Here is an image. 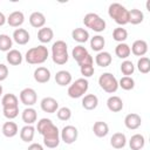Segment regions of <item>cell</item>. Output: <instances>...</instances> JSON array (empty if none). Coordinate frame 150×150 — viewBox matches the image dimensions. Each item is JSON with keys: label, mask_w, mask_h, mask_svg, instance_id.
<instances>
[{"label": "cell", "mask_w": 150, "mask_h": 150, "mask_svg": "<svg viewBox=\"0 0 150 150\" xmlns=\"http://www.w3.org/2000/svg\"><path fill=\"white\" fill-rule=\"evenodd\" d=\"M71 38H73V40H75L79 43H84V42H87L89 40V33H88V30L86 28L77 27V28L73 29Z\"/></svg>", "instance_id": "f1b7e54d"}, {"label": "cell", "mask_w": 150, "mask_h": 150, "mask_svg": "<svg viewBox=\"0 0 150 150\" xmlns=\"http://www.w3.org/2000/svg\"><path fill=\"white\" fill-rule=\"evenodd\" d=\"M83 23L87 28H90L91 30H94L96 33L103 32L107 27L105 21L96 13H87L83 18Z\"/></svg>", "instance_id": "52a82bcc"}, {"label": "cell", "mask_w": 150, "mask_h": 150, "mask_svg": "<svg viewBox=\"0 0 150 150\" xmlns=\"http://www.w3.org/2000/svg\"><path fill=\"white\" fill-rule=\"evenodd\" d=\"M19 98L26 107H33L38 101V94L33 88H25L20 91Z\"/></svg>", "instance_id": "8fae6325"}, {"label": "cell", "mask_w": 150, "mask_h": 150, "mask_svg": "<svg viewBox=\"0 0 150 150\" xmlns=\"http://www.w3.org/2000/svg\"><path fill=\"white\" fill-rule=\"evenodd\" d=\"M137 69L142 74H148L150 71V59L146 56H142L137 61Z\"/></svg>", "instance_id": "8d00e7d4"}, {"label": "cell", "mask_w": 150, "mask_h": 150, "mask_svg": "<svg viewBox=\"0 0 150 150\" xmlns=\"http://www.w3.org/2000/svg\"><path fill=\"white\" fill-rule=\"evenodd\" d=\"M29 23H30L32 27L40 29V28L45 27L46 16H45L43 13H41V12H33V13L29 15Z\"/></svg>", "instance_id": "ffe728a7"}, {"label": "cell", "mask_w": 150, "mask_h": 150, "mask_svg": "<svg viewBox=\"0 0 150 150\" xmlns=\"http://www.w3.org/2000/svg\"><path fill=\"white\" fill-rule=\"evenodd\" d=\"M71 80H73L71 74L68 70H59L55 74V82L61 87L69 86L71 83Z\"/></svg>", "instance_id": "603a6c76"}, {"label": "cell", "mask_w": 150, "mask_h": 150, "mask_svg": "<svg viewBox=\"0 0 150 150\" xmlns=\"http://www.w3.org/2000/svg\"><path fill=\"white\" fill-rule=\"evenodd\" d=\"M56 116H57V118L60 121H68L71 117V110L68 107L59 108L57 111H56Z\"/></svg>", "instance_id": "ab89813d"}, {"label": "cell", "mask_w": 150, "mask_h": 150, "mask_svg": "<svg viewBox=\"0 0 150 150\" xmlns=\"http://www.w3.org/2000/svg\"><path fill=\"white\" fill-rule=\"evenodd\" d=\"M23 22H25V15L21 11H14L7 18V23L11 27H20Z\"/></svg>", "instance_id": "e0dca14e"}, {"label": "cell", "mask_w": 150, "mask_h": 150, "mask_svg": "<svg viewBox=\"0 0 150 150\" xmlns=\"http://www.w3.org/2000/svg\"><path fill=\"white\" fill-rule=\"evenodd\" d=\"M38 132L43 137V144L49 149H55L60 144V130L50 118H41L36 125Z\"/></svg>", "instance_id": "6da1fadb"}, {"label": "cell", "mask_w": 150, "mask_h": 150, "mask_svg": "<svg viewBox=\"0 0 150 150\" xmlns=\"http://www.w3.org/2000/svg\"><path fill=\"white\" fill-rule=\"evenodd\" d=\"M34 135H35V128L33 125L26 124L20 130V138H21V141H23L26 143L32 142L33 138H34Z\"/></svg>", "instance_id": "1f68e13d"}, {"label": "cell", "mask_w": 150, "mask_h": 150, "mask_svg": "<svg viewBox=\"0 0 150 150\" xmlns=\"http://www.w3.org/2000/svg\"><path fill=\"white\" fill-rule=\"evenodd\" d=\"M69 59L67 43L62 40H57L52 45V60L56 64H64Z\"/></svg>", "instance_id": "5b68a950"}, {"label": "cell", "mask_w": 150, "mask_h": 150, "mask_svg": "<svg viewBox=\"0 0 150 150\" xmlns=\"http://www.w3.org/2000/svg\"><path fill=\"white\" fill-rule=\"evenodd\" d=\"M19 129H18V125L15 122L13 121H7L2 124V128H1V132L4 134L5 137H8V138H12L14 136H16Z\"/></svg>", "instance_id": "cb8c5ba5"}, {"label": "cell", "mask_w": 150, "mask_h": 150, "mask_svg": "<svg viewBox=\"0 0 150 150\" xmlns=\"http://www.w3.org/2000/svg\"><path fill=\"white\" fill-rule=\"evenodd\" d=\"M71 56L73 59L77 62V64L80 67H83V66H89V64H93L94 63V59L93 56L88 53L87 48L79 45V46H75L73 48V52H71Z\"/></svg>", "instance_id": "9c48e42d"}, {"label": "cell", "mask_w": 150, "mask_h": 150, "mask_svg": "<svg viewBox=\"0 0 150 150\" xmlns=\"http://www.w3.org/2000/svg\"><path fill=\"white\" fill-rule=\"evenodd\" d=\"M13 47V39L7 34H0V50L9 52Z\"/></svg>", "instance_id": "e575fe53"}, {"label": "cell", "mask_w": 150, "mask_h": 150, "mask_svg": "<svg viewBox=\"0 0 150 150\" xmlns=\"http://www.w3.org/2000/svg\"><path fill=\"white\" fill-rule=\"evenodd\" d=\"M81 103L86 110H94L98 105V97L95 94H87L83 96Z\"/></svg>", "instance_id": "d6986e66"}, {"label": "cell", "mask_w": 150, "mask_h": 150, "mask_svg": "<svg viewBox=\"0 0 150 150\" xmlns=\"http://www.w3.org/2000/svg\"><path fill=\"white\" fill-rule=\"evenodd\" d=\"M48 56H49V53L47 47L43 45H39L27 50L25 55V60L29 64H41L47 61Z\"/></svg>", "instance_id": "3957f363"}, {"label": "cell", "mask_w": 150, "mask_h": 150, "mask_svg": "<svg viewBox=\"0 0 150 150\" xmlns=\"http://www.w3.org/2000/svg\"><path fill=\"white\" fill-rule=\"evenodd\" d=\"M40 107H41L42 111L48 112V114H54V112H56L57 109H59V102H57L54 97L47 96V97H43V98L41 100Z\"/></svg>", "instance_id": "7c38bea8"}, {"label": "cell", "mask_w": 150, "mask_h": 150, "mask_svg": "<svg viewBox=\"0 0 150 150\" xmlns=\"http://www.w3.org/2000/svg\"><path fill=\"white\" fill-rule=\"evenodd\" d=\"M112 61V57H111V54L109 52H98L97 55L95 56V62L98 67H102V68H105L108 66H110Z\"/></svg>", "instance_id": "7402d4cb"}, {"label": "cell", "mask_w": 150, "mask_h": 150, "mask_svg": "<svg viewBox=\"0 0 150 150\" xmlns=\"http://www.w3.org/2000/svg\"><path fill=\"white\" fill-rule=\"evenodd\" d=\"M128 13L129 11L118 2H112L108 7V15L117 23L120 27L128 23Z\"/></svg>", "instance_id": "277c9868"}, {"label": "cell", "mask_w": 150, "mask_h": 150, "mask_svg": "<svg viewBox=\"0 0 150 150\" xmlns=\"http://www.w3.org/2000/svg\"><path fill=\"white\" fill-rule=\"evenodd\" d=\"M105 46V40L102 35H94L90 39V48L95 52H102Z\"/></svg>", "instance_id": "d6a6232c"}, {"label": "cell", "mask_w": 150, "mask_h": 150, "mask_svg": "<svg viewBox=\"0 0 150 150\" xmlns=\"http://www.w3.org/2000/svg\"><path fill=\"white\" fill-rule=\"evenodd\" d=\"M33 76L38 83H47L50 80V70L46 67H38L34 70Z\"/></svg>", "instance_id": "2e32d148"}, {"label": "cell", "mask_w": 150, "mask_h": 150, "mask_svg": "<svg viewBox=\"0 0 150 150\" xmlns=\"http://www.w3.org/2000/svg\"><path fill=\"white\" fill-rule=\"evenodd\" d=\"M131 53L135 56H144L148 53V42L145 40H136L132 42L131 47H130Z\"/></svg>", "instance_id": "5bb4252c"}, {"label": "cell", "mask_w": 150, "mask_h": 150, "mask_svg": "<svg viewBox=\"0 0 150 150\" xmlns=\"http://www.w3.org/2000/svg\"><path fill=\"white\" fill-rule=\"evenodd\" d=\"M6 60L11 66H20L22 63L23 56L18 49H11L6 54Z\"/></svg>", "instance_id": "484cf974"}, {"label": "cell", "mask_w": 150, "mask_h": 150, "mask_svg": "<svg viewBox=\"0 0 150 150\" xmlns=\"http://www.w3.org/2000/svg\"><path fill=\"white\" fill-rule=\"evenodd\" d=\"M142 124V118L136 112H131V114H128L125 117H124V125L129 129V130H136L141 127Z\"/></svg>", "instance_id": "4fadbf2b"}, {"label": "cell", "mask_w": 150, "mask_h": 150, "mask_svg": "<svg viewBox=\"0 0 150 150\" xmlns=\"http://www.w3.org/2000/svg\"><path fill=\"white\" fill-rule=\"evenodd\" d=\"M54 38V32L50 27H42L38 32V40L41 43H48L53 40Z\"/></svg>", "instance_id": "4dcf8cb0"}, {"label": "cell", "mask_w": 150, "mask_h": 150, "mask_svg": "<svg viewBox=\"0 0 150 150\" xmlns=\"http://www.w3.org/2000/svg\"><path fill=\"white\" fill-rule=\"evenodd\" d=\"M107 107L111 112H118L123 109V101L120 96L112 95L107 100Z\"/></svg>", "instance_id": "44dd1931"}, {"label": "cell", "mask_w": 150, "mask_h": 150, "mask_svg": "<svg viewBox=\"0 0 150 150\" xmlns=\"http://www.w3.org/2000/svg\"><path fill=\"white\" fill-rule=\"evenodd\" d=\"M127 144V137L123 132H115L110 138V145L114 149H123Z\"/></svg>", "instance_id": "d4e9b609"}, {"label": "cell", "mask_w": 150, "mask_h": 150, "mask_svg": "<svg viewBox=\"0 0 150 150\" xmlns=\"http://www.w3.org/2000/svg\"><path fill=\"white\" fill-rule=\"evenodd\" d=\"M6 22H7V18L5 16V14L2 12H0V27L4 26Z\"/></svg>", "instance_id": "ee69618b"}, {"label": "cell", "mask_w": 150, "mask_h": 150, "mask_svg": "<svg viewBox=\"0 0 150 150\" xmlns=\"http://www.w3.org/2000/svg\"><path fill=\"white\" fill-rule=\"evenodd\" d=\"M8 76V68L4 63H0V82L5 81Z\"/></svg>", "instance_id": "b9f144b4"}, {"label": "cell", "mask_w": 150, "mask_h": 150, "mask_svg": "<svg viewBox=\"0 0 150 150\" xmlns=\"http://www.w3.org/2000/svg\"><path fill=\"white\" fill-rule=\"evenodd\" d=\"M145 145V138L141 134H135L129 139V146L131 150H142Z\"/></svg>", "instance_id": "83f0119b"}, {"label": "cell", "mask_w": 150, "mask_h": 150, "mask_svg": "<svg viewBox=\"0 0 150 150\" xmlns=\"http://www.w3.org/2000/svg\"><path fill=\"white\" fill-rule=\"evenodd\" d=\"M88 88H89L88 80L84 77H81V79H77L73 83L69 84L67 94L70 98H80L88 91Z\"/></svg>", "instance_id": "8992f818"}, {"label": "cell", "mask_w": 150, "mask_h": 150, "mask_svg": "<svg viewBox=\"0 0 150 150\" xmlns=\"http://www.w3.org/2000/svg\"><path fill=\"white\" fill-rule=\"evenodd\" d=\"M143 20H144V14L141 9L132 8V9L129 11V13H128V23L139 25L141 22H143Z\"/></svg>", "instance_id": "f546056e"}, {"label": "cell", "mask_w": 150, "mask_h": 150, "mask_svg": "<svg viewBox=\"0 0 150 150\" xmlns=\"http://www.w3.org/2000/svg\"><path fill=\"white\" fill-rule=\"evenodd\" d=\"M121 71L124 76H130L134 74L135 71V66L131 61L129 60H124L122 63H121Z\"/></svg>", "instance_id": "f35d334b"}, {"label": "cell", "mask_w": 150, "mask_h": 150, "mask_svg": "<svg viewBox=\"0 0 150 150\" xmlns=\"http://www.w3.org/2000/svg\"><path fill=\"white\" fill-rule=\"evenodd\" d=\"M1 105H2V112L8 121L15 118L19 115V98L12 94H5L1 97Z\"/></svg>", "instance_id": "7a4b0ae2"}, {"label": "cell", "mask_w": 150, "mask_h": 150, "mask_svg": "<svg viewBox=\"0 0 150 150\" xmlns=\"http://www.w3.org/2000/svg\"><path fill=\"white\" fill-rule=\"evenodd\" d=\"M93 131H94V135L98 138L105 137L109 134V125L103 121H97L93 125Z\"/></svg>", "instance_id": "4316f807"}, {"label": "cell", "mask_w": 150, "mask_h": 150, "mask_svg": "<svg viewBox=\"0 0 150 150\" xmlns=\"http://www.w3.org/2000/svg\"><path fill=\"white\" fill-rule=\"evenodd\" d=\"M77 136H79V130L74 125H66L60 131V138L66 144H73V143H75L76 139H77Z\"/></svg>", "instance_id": "30bf717a"}, {"label": "cell", "mask_w": 150, "mask_h": 150, "mask_svg": "<svg viewBox=\"0 0 150 150\" xmlns=\"http://www.w3.org/2000/svg\"><path fill=\"white\" fill-rule=\"evenodd\" d=\"M98 84L108 94H114L118 89V81L111 73H103L98 77Z\"/></svg>", "instance_id": "ba28073f"}, {"label": "cell", "mask_w": 150, "mask_h": 150, "mask_svg": "<svg viewBox=\"0 0 150 150\" xmlns=\"http://www.w3.org/2000/svg\"><path fill=\"white\" fill-rule=\"evenodd\" d=\"M27 150H45V149H43V146L40 143H32L27 148Z\"/></svg>", "instance_id": "7bdbcfd3"}, {"label": "cell", "mask_w": 150, "mask_h": 150, "mask_svg": "<svg viewBox=\"0 0 150 150\" xmlns=\"http://www.w3.org/2000/svg\"><path fill=\"white\" fill-rule=\"evenodd\" d=\"M21 118H22V121H23L26 124L32 125V124L35 123L36 120H38V112H36V110H35L34 108L27 107V108H25V109L22 110V112H21Z\"/></svg>", "instance_id": "ac0fdd59"}, {"label": "cell", "mask_w": 150, "mask_h": 150, "mask_svg": "<svg viewBox=\"0 0 150 150\" xmlns=\"http://www.w3.org/2000/svg\"><path fill=\"white\" fill-rule=\"evenodd\" d=\"M13 41L16 42L18 45H27L28 41L30 40V35L28 33V30H26L25 28H16L13 32V36H12Z\"/></svg>", "instance_id": "9a60e30c"}, {"label": "cell", "mask_w": 150, "mask_h": 150, "mask_svg": "<svg viewBox=\"0 0 150 150\" xmlns=\"http://www.w3.org/2000/svg\"><path fill=\"white\" fill-rule=\"evenodd\" d=\"M80 71H81V74L83 75V77L87 79V77H90V76L94 75L95 69H94V66H93V64H89V66L80 67Z\"/></svg>", "instance_id": "60d3db41"}, {"label": "cell", "mask_w": 150, "mask_h": 150, "mask_svg": "<svg viewBox=\"0 0 150 150\" xmlns=\"http://www.w3.org/2000/svg\"><path fill=\"white\" fill-rule=\"evenodd\" d=\"M112 39H114L115 41H117L118 43L124 42V41L128 39V32H127V29L118 26L117 28H115V29L112 30Z\"/></svg>", "instance_id": "d590c367"}, {"label": "cell", "mask_w": 150, "mask_h": 150, "mask_svg": "<svg viewBox=\"0 0 150 150\" xmlns=\"http://www.w3.org/2000/svg\"><path fill=\"white\" fill-rule=\"evenodd\" d=\"M118 87H121L123 90H131L135 88V80L131 76H123L118 81Z\"/></svg>", "instance_id": "74e56055"}, {"label": "cell", "mask_w": 150, "mask_h": 150, "mask_svg": "<svg viewBox=\"0 0 150 150\" xmlns=\"http://www.w3.org/2000/svg\"><path fill=\"white\" fill-rule=\"evenodd\" d=\"M130 53H131L130 46H129L128 43H125V42L118 43V45L115 47V54H116V56L120 57V59H124V60H125L127 57H129Z\"/></svg>", "instance_id": "836d02e7"}, {"label": "cell", "mask_w": 150, "mask_h": 150, "mask_svg": "<svg viewBox=\"0 0 150 150\" xmlns=\"http://www.w3.org/2000/svg\"><path fill=\"white\" fill-rule=\"evenodd\" d=\"M1 95H2V86L0 84V97H1Z\"/></svg>", "instance_id": "f6af8a7d"}]
</instances>
